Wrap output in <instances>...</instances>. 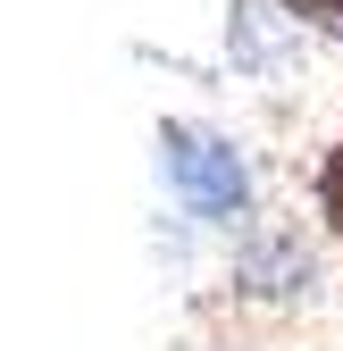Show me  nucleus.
<instances>
[{"instance_id":"f257e3e1","label":"nucleus","mask_w":343,"mask_h":351,"mask_svg":"<svg viewBox=\"0 0 343 351\" xmlns=\"http://www.w3.org/2000/svg\"><path fill=\"white\" fill-rule=\"evenodd\" d=\"M167 167H176V184H185V201L201 209V217H243V201H251V176H243V159L218 143V134H193V125H167Z\"/></svg>"},{"instance_id":"f03ea898","label":"nucleus","mask_w":343,"mask_h":351,"mask_svg":"<svg viewBox=\"0 0 343 351\" xmlns=\"http://www.w3.org/2000/svg\"><path fill=\"white\" fill-rule=\"evenodd\" d=\"M285 17L310 25V34H327V42H343V0H285Z\"/></svg>"},{"instance_id":"7ed1b4c3","label":"nucleus","mask_w":343,"mask_h":351,"mask_svg":"<svg viewBox=\"0 0 343 351\" xmlns=\"http://www.w3.org/2000/svg\"><path fill=\"white\" fill-rule=\"evenodd\" d=\"M318 217L343 234V143H335V151H327V167H318Z\"/></svg>"}]
</instances>
